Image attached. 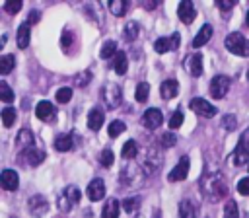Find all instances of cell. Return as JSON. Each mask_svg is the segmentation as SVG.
I'll return each mask as SVG.
<instances>
[{"mask_svg":"<svg viewBox=\"0 0 249 218\" xmlns=\"http://www.w3.org/2000/svg\"><path fill=\"white\" fill-rule=\"evenodd\" d=\"M198 183H200V193H204L210 200H218L228 195V185L218 171H206Z\"/></svg>","mask_w":249,"mask_h":218,"instance_id":"1","label":"cell"},{"mask_svg":"<svg viewBox=\"0 0 249 218\" xmlns=\"http://www.w3.org/2000/svg\"><path fill=\"white\" fill-rule=\"evenodd\" d=\"M224 45H226V49H228L230 53H233V54H237V56H249V39H247L243 33H239V31L230 33V35L226 37Z\"/></svg>","mask_w":249,"mask_h":218,"instance_id":"2","label":"cell"},{"mask_svg":"<svg viewBox=\"0 0 249 218\" xmlns=\"http://www.w3.org/2000/svg\"><path fill=\"white\" fill-rule=\"evenodd\" d=\"M249 162V128H245L239 136V142L231 154V164L233 165H243Z\"/></svg>","mask_w":249,"mask_h":218,"instance_id":"3","label":"cell"},{"mask_svg":"<svg viewBox=\"0 0 249 218\" xmlns=\"http://www.w3.org/2000/svg\"><path fill=\"white\" fill-rule=\"evenodd\" d=\"M80 197H82L80 189H78V187H74V185H68V187L62 191V195L58 197V208H60L62 212L72 210V208H74V204H78V202H80Z\"/></svg>","mask_w":249,"mask_h":218,"instance_id":"4","label":"cell"},{"mask_svg":"<svg viewBox=\"0 0 249 218\" xmlns=\"http://www.w3.org/2000/svg\"><path fill=\"white\" fill-rule=\"evenodd\" d=\"M230 86H231V80H230V76H224V74H218V76H214V78L210 80V93H212V97H216V99H222V97L228 93Z\"/></svg>","mask_w":249,"mask_h":218,"instance_id":"5","label":"cell"},{"mask_svg":"<svg viewBox=\"0 0 249 218\" xmlns=\"http://www.w3.org/2000/svg\"><path fill=\"white\" fill-rule=\"evenodd\" d=\"M101 93H103V99H105L109 109H117L123 101V93H121V88L117 84H105Z\"/></svg>","mask_w":249,"mask_h":218,"instance_id":"6","label":"cell"},{"mask_svg":"<svg viewBox=\"0 0 249 218\" xmlns=\"http://www.w3.org/2000/svg\"><path fill=\"white\" fill-rule=\"evenodd\" d=\"M179 41H181L179 33H173V35H169V37H160V39L154 41V49H156V53L163 54V53H167V51L179 49Z\"/></svg>","mask_w":249,"mask_h":218,"instance_id":"7","label":"cell"},{"mask_svg":"<svg viewBox=\"0 0 249 218\" xmlns=\"http://www.w3.org/2000/svg\"><path fill=\"white\" fill-rule=\"evenodd\" d=\"M189 105H191V109H193L196 115H202V117H208V119H210V117H214V115H216V111H218L212 103H208V101H206V99H202V97H195V99H191V103H189Z\"/></svg>","mask_w":249,"mask_h":218,"instance_id":"8","label":"cell"},{"mask_svg":"<svg viewBox=\"0 0 249 218\" xmlns=\"http://www.w3.org/2000/svg\"><path fill=\"white\" fill-rule=\"evenodd\" d=\"M35 115H37V119H41V121H45V123H53V121L56 119V109H54V105H53L51 101L43 99V101L37 103Z\"/></svg>","mask_w":249,"mask_h":218,"instance_id":"9","label":"cell"},{"mask_svg":"<svg viewBox=\"0 0 249 218\" xmlns=\"http://www.w3.org/2000/svg\"><path fill=\"white\" fill-rule=\"evenodd\" d=\"M161 121H163V115H161V111L158 107H150L142 115V123H144L146 128H158L161 125Z\"/></svg>","mask_w":249,"mask_h":218,"instance_id":"10","label":"cell"},{"mask_svg":"<svg viewBox=\"0 0 249 218\" xmlns=\"http://www.w3.org/2000/svg\"><path fill=\"white\" fill-rule=\"evenodd\" d=\"M27 204H29V212H31L33 216H37V218H41V216L49 210V200H47L43 195H33Z\"/></svg>","mask_w":249,"mask_h":218,"instance_id":"11","label":"cell"},{"mask_svg":"<svg viewBox=\"0 0 249 218\" xmlns=\"http://www.w3.org/2000/svg\"><path fill=\"white\" fill-rule=\"evenodd\" d=\"M177 16L183 23H193V19L196 18V10H195V4L189 2V0H183L179 2L177 6Z\"/></svg>","mask_w":249,"mask_h":218,"instance_id":"12","label":"cell"},{"mask_svg":"<svg viewBox=\"0 0 249 218\" xmlns=\"http://www.w3.org/2000/svg\"><path fill=\"white\" fill-rule=\"evenodd\" d=\"M189 158L187 156H181V160H179V164L171 169V173L167 175V179L169 181H183V179H187V173H189Z\"/></svg>","mask_w":249,"mask_h":218,"instance_id":"13","label":"cell"},{"mask_svg":"<svg viewBox=\"0 0 249 218\" xmlns=\"http://www.w3.org/2000/svg\"><path fill=\"white\" fill-rule=\"evenodd\" d=\"M105 197V183L103 179H93L88 185V199L89 200H101Z\"/></svg>","mask_w":249,"mask_h":218,"instance_id":"14","label":"cell"},{"mask_svg":"<svg viewBox=\"0 0 249 218\" xmlns=\"http://www.w3.org/2000/svg\"><path fill=\"white\" fill-rule=\"evenodd\" d=\"M0 183L6 191H16L18 185H19V179H18V173L14 169H4L2 175H0Z\"/></svg>","mask_w":249,"mask_h":218,"instance_id":"15","label":"cell"},{"mask_svg":"<svg viewBox=\"0 0 249 218\" xmlns=\"http://www.w3.org/2000/svg\"><path fill=\"white\" fill-rule=\"evenodd\" d=\"M177 93H179V84H177V80L169 78V80H163V82H161V86H160V95H161L163 99H171V97H175Z\"/></svg>","mask_w":249,"mask_h":218,"instance_id":"16","label":"cell"},{"mask_svg":"<svg viewBox=\"0 0 249 218\" xmlns=\"http://www.w3.org/2000/svg\"><path fill=\"white\" fill-rule=\"evenodd\" d=\"M35 136H33V132L29 130V128H21L19 132H18V140H16V144H18V148L23 152V150H29V148H33L35 144Z\"/></svg>","mask_w":249,"mask_h":218,"instance_id":"17","label":"cell"},{"mask_svg":"<svg viewBox=\"0 0 249 218\" xmlns=\"http://www.w3.org/2000/svg\"><path fill=\"white\" fill-rule=\"evenodd\" d=\"M21 158H25V164H29V165H39L45 158H47V154L43 152V150H39V148H29V150H23L21 152Z\"/></svg>","mask_w":249,"mask_h":218,"instance_id":"18","label":"cell"},{"mask_svg":"<svg viewBox=\"0 0 249 218\" xmlns=\"http://www.w3.org/2000/svg\"><path fill=\"white\" fill-rule=\"evenodd\" d=\"M210 37H212V25L210 23H204L200 29H198V33L195 35V39H193V47H202V45H206L208 41H210Z\"/></svg>","mask_w":249,"mask_h":218,"instance_id":"19","label":"cell"},{"mask_svg":"<svg viewBox=\"0 0 249 218\" xmlns=\"http://www.w3.org/2000/svg\"><path fill=\"white\" fill-rule=\"evenodd\" d=\"M103 121H105V115H103V111H101L99 107H93V109L88 113V127H89L91 130H99L101 125H103Z\"/></svg>","mask_w":249,"mask_h":218,"instance_id":"20","label":"cell"},{"mask_svg":"<svg viewBox=\"0 0 249 218\" xmlns=\"http://www.w3.org/2000/svg\"><path fill=\"white\" fill-rule=\"evenodd\" d=\"M185 66L189 68V72H191L193 76H200V74H202V54H198V53L191 54V56L185 60Z\"/></svg>","mask_w":249,"mask_h":218,"instance_id":"21","label":"cell"},{"mask_svg":"<svg viewBox=\"0 0 249 218\" xmlns=\"http://www.w3.org/2000/svg\"><path fill=\"white\" fill-rule=\"evenodd\" d=\"M72 146H74L72 134H58V136L54 138V148H56L58 152H68V150H72Z\"/></svg>","mask_w":249,"mask_h":218,"instance_id":"22","label":"cell"},{"mask_svg":"<svg viewBox=\"0 0 249 218\" xmlns=\"http://www.w3.org/2000/svg\"><path fill=\"white\" fill-rule=\"evenodd\" d=\"M119 208H121L119 200H117V199H109V200L105 202V206H103L101 218H117V216H119Z\"/></svg>","mask_w":249,"mask_h":218,"instance_id":"23","label":"cell"},{"mask_svg":"<svg viewBox=\"0 0 249 218\" xmlns=\"http://www.w3.org/2000/svg\"><path fill=\"white\" fill-rule=\"evenodd\" d=\"M179 216L181 218H196V206L193 200H181L179 202Z\"/></svg>","mask_w":249,"mask_h":218,"instance_id":"24","label":"cell"},{"mask_svg":"<svg viewBox=\"0 0 249 218\" xmlns=\"http://www.w3.org/2000/svg\"><path fill=\"white\" fill-rule=\"evenodd\" d=\"M140 33V25L136 21H126L124 23V29H123V39L124 41H134Z\"/></svg>","mask_w":249,"mask_h":218,"instance_id":"25","label":"cell"},{"mask_svg":"<svg viewBox=\"0 0 249 218\" xmlns=\"http://www.w3.org/2000/svg\"><path fill=\"white\" fill-rule=\"evenodd\" d=\"M121 154H123L124 160H134L136 154H138V144H136V140H132V138L126 140L124 146H123V150H121Z\"/></svg>","mask_w":249,"mask_h":218,"instance_id":"26","label":"cell"},{"mask_svg":"<svg viewBox=\"0 0 249 218\" xmlns=\"http://www.w3.org/2000/svg\"><path fill=\"white\" fill-rule=\"evenodd\" d=\"M27 45H29V25L21 23L18 27V47L19 49H27Z\"/></svg>","mask_w":249,"mask_h":218,"instance_id":"27","label":"cell"},{"mask_svg":"<svg viewBox=\"0 0 249 218\" xmlns=\"http://www.w3.org/2000/svg\"><path fill=\"white\" fill-rule=\"evenodd\" d=\"M14 64H16V56L14 54H4L0 56V74H10L14 70Z\"/></svg>","mask_w":249,"mask_h":218,"instance_id":"28","label":"cell"},{"mask_svg":"<svg viewBox=\"0 0 249 218\" xmlns=\"http://www.w3.org/2000/svg\"><path fill=\"white\" fill-rule=\"evenodd\" d=\"M113 68H115V72H117V74H121V76L126 72L128 64H126V56H124V53H121V51H119V53L115 54V64H113Z\"/></svg>","mask_w":249,"mask_h":218,"instance_id":"29","label":"cell"},{"mask_svg":"<svg viewBox=\"0 0 249 218\" xmlns=\"http://www.w3.org/2000/svg\"><path fill=\"white\" fill-rule=\"evenodd\" d=\"M109 12H111L113 16H117V18L124 16V12H126V2H123V0H113V2H109Z\"/></svg>","mask_w":249,"mask_h":218,"instance_id":"30","label":"cell"},{"mask_svg":"<svg viewBox=\"0 0 249 218\" xmlns=\"http://www.w3.org/2000/svg\"><path fill=\"white\" fill-rule=\"evenodd\" d=\"M117 53H119V51H117V43H115V41H105L103 47H101L99 56H101V58H109V56H113V54H117Z\"/></svg>","mask_w":249,"mask_h":218,"instance_id":"31","label":"cell"},{"mask_svg":"<svg viewBox=\"0 0 249 218\" xmlns=\"http://www.w3.org/2000/svg\"><path fill=\"white\" fill-rule=\"evenodd\" d=\"M14 123H16V109L14 107H4L2 109V125L12 127Z\"/></svg>","mask_w":249,"mask_h":218,"instance_id":"32","label":"cell"},{"mask_svg":"<svg viewBox=\"0 0 249 218\" xmlns=\"http://www.w3.org/2000/svg\"><path fill=\"white\" fill-rule=\"evenodd\" d=\"M148 93H150V86L146 84V82H140L138 86H136V101H140V103H144L146 99H148Z\"/></svg>","mask_w":249,"mask_h":218,"instance_id":"33","label":"cell"},{"mask_svg":"<svg viewBox=\"0 0 249 218\" xmlns=\"http://www.w3.org/2000/svg\"><path fill=\"white\" fill-rule=\"evenodd\" d=\"M124 128H126V125L123 123V121H113V123H109V136L111 138H117L121 132H124Z\"/></svg>","mask_w":249,"mask_h":218,"instance_id":"34","label":"cell"},{"mask_svg":"<svg viewBox=\"0 0 249 218\" xmlns=\"http://www.w3.org/2000/svg\"><path fill=\"white\" fill-rule=\"evenodd\" d=\"M224 218H239V210H237V202L235 200H228L224 206Z\"/></svg>","mask_w":249,"mask_h":218,"instance_id":"35","label":"cell"},{"mask_svg":"<svg viewBox=\"0 0 249 218\" xmlns=\"http://www.w3.org/2000/svg\"><path fill=\"white\" fill-rule=\"evenodd\" d=\"M0 99L4 103H12L14 101V91L10 90V86L6 82H0Z\"/></svg>","mask_w":249,"mask_h":218,"instance_id":"36","label":"cell"},{"mask_svg":"<svg viewBox=\"0 0 249 218\" xmlns=\"http://www.w3.org/2000/svg\"><path fill=\"white\" fill-rule=\"evenodd\" d=\"M113 162H115V156H113V152H111L109 148L101 150V154H99V164H101L103 167H109V165H113Z\"/></svg>","mask_w":249,"mask_h":218,"instance_id":"37","label":"cell"},{"mask_svg":"<svg viewBox=\"0 0 249 218\" xmlns=\"http://www.w3.org/2000/svg\"><path fill=\"white\" fill-rule=\"evenodd\" d=\"M138 204H140V197H130V199H124V200H123L124 212H134V210L138 208Z\"/></svg>","mask_w":249,"mask_h":218,"instance_id":"38","label":"cell"},{"mask_svg":"<svg viewBox=\"0 0 249 218\" xmlns=\"http://www.w3.org/2000/svg\"><path fill=\"white\" fill-rule=\"evenodd\" d=\"M70 99H72V90L70 88H60L56 91V101L58 103H68Z\"/></svg>","mask_w":249,"mask_h":218,"instance_id":"39","label":"cell"},{"mask_svg":"<svg viewBox=\"0 0 249 218\" xmlns=\"http://www.w3.org/2000/svg\"><path fill=\"white\" fill-rule=\"evenodd\" d=\"M89 80H91V70H84V72H80L78 76H76V84L80 86V88H84V86H88L89 84Z\"/></svg>","mask_w":249,"mask_h":218,"instance_id":"40","label":"cell"},{"mask_svg":"<svg viewBox=\"0 0 249 218\" xmlns=\"http://www.w3.org/2000/svg\"><path fill=\"white\" fill-rule=\"evenodd\" d=\"M19 10H21V2L19 0H8L4 4V12H8V14H18Z\"/></svg>","mask_w":249,"mask_h":218,"instance_id":"41","label":"cell"},{"mask_svg":"<svg viewBox=\"0 0 249 218\" xmlns=\"http://www.w3.org/2000/svg\"><path fill=\"white\" fill-rule=\"evenodd\" d=\"M181 123H183V113H181V109H177V111H173V115L169 117V127H171V128H179Z\"/></svg>","mask_w":249,"mask_h":218,"instance_id":"42","label":"cell"},{"mask_svg":"<svg viewBox=\"0 0 249 218\" xmlns=\"http://www.w3.org/2000/svg\"><path fill=\"white\" fill-rule=\"evenodd\" d=\"M235 125H237V119H235L233 115H230V113H228V115H224V117H222V127H224L226 130H233V128H235Z\"/></svg>","mask_w":249,"mask_h":218,"instance_id":"43","label":"cell"},{"mask_svg":"<svg viewBox=\"0 0 249 218\" xmlns=\"http://www.w3.org/2000/svg\"><path fill=\"white\" fill-rule=\"evenodd\" d=\"M160 142H161V146H163V148H171V146H175L177 138H175V134L165 132V134H161V136H160Z\"/></svg>","mask_w":249,"mask_h":218,"instance_id":"44","label":"cell"},{"mask_svg":"<svg viewBox=\"0 0 249 218\" xmlns=\"http://www.w3.org/2000/svg\"><path fill=\"white\" fill-rule=\"evenodd\" d=\"M60 43H62V49H70L72 47V43H74V35H72V31H62V37H60Z\"/></svg>","mask_w":249,"mask_h":218,"instance_id":"45","label":"cell"},{"mask_svg":"<svg viewBox=\"0 0 249 218\" xmlns=\"http://www.w3.org/2000/svg\"><path fill=\"white\" fill-rule=\"evenodd\" d=\"M237 193L239 195H249V177H243L237 181Z\"/></svg>","mask_w":249,"mask_h":218,"instance_id":"46","label":"cell"},{"mask_svg":"<svg viewBox=\"0 0 249 218\" xmlns=\"http://www.w3.org/2000/svg\"><path fill=\"white\" fill-rule=\"evenodd\" d=\"M233 6H235L233 0H218V8H220L222 12H228V10H231Z\"/></svg>","mask_w":249,"mask_h":218,"instance_id":"47","label":"cell"},{"mask_svg":"<svg viewBox=\"0 0 249 218\" xmlns=\"http://www.w3.org/2000/svg\"><path fill=\"white\" fill-rule=\"evenodd\" d=\"M39 16H41V14H39L37 10H31V12L27 14V21H25V23H27V25H29V23H37V21H39Z\"/></svg>","mask_w":249,"mask_h":218,"instance_id":"48","label":"cell"},{"mask_svg":"<svg viewBox=\"0 0 249 218\" xmlns=\"http://www.w3.org/2000/svg\"><path fill=\"white\" fill-rule=\"evenodd\" d=\"M245 23L249 25V10H247V14H245Z\"/></svg>","mask_w":249,"mask_h":218,"instance_id":"49","label":"cell"},{"mask_svg":"<svg viewBox=\"0 0 249 218\" xmlns=\"http://www.w3.org/2000/svg\"><path fill=\"white\" fill-rule=\"evenodd\" d=\"M247 80H249V70H247Z\"/></svg>","mask_w":249,"mask_h":218,"instance_id":"50","label":"cell"}]
</instances>
